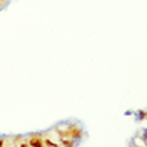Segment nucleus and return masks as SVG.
Instances as JSON below:
<instances>
[{
  "instance_id": "1",
  "label": "nucleus",
  "mask_w": 147,
  "mask_h": 147,
  "mask_svg": "<svg viewBox=\"0 0 147 147\" xmlns=\"http://www.w3.org/2000/svg\"><path fill=\"white\" fill-rule=\"evenodd\" d=\"M65 132H67V137L74 139L75 142L84 137V129L80 127L79 124H69V125L65 127Z\"/></svg>"
},
{
  "instance_id": "2",
  "label": "nucleus",
  "mask_w": 147,
  "mask_h": 147,
  "mask_svg": "<svg viewBox=\"0 0 147 147\" xmlns=\"http://www.w3.org/2000/svg\"><path fill=\"white\" fill-rule=\"evenodd\" d=\"M27 146L28 147H44V136L42 134H32L30 137H27Z\"/></svg>"
},
{
  "instance_id": "3",
  "label": "nucleus",
  "mask_w": 147,
  "mask_h": 147,
  "mask_svg": "<svg viewBox=\"0 0 147 147\" xmlns=\"http://www.w3.org/2000/svg\"><path fill=\"white\" fill-rule=\"evenodd\" d=\"M60 144H62L64 147H75V140L65 137V139H60Z\"/></svg>"
},
{
  "instance_id": "4",
  "label": "nucleus",
  "mask_w": 147,
  "mask_h": 147,
  "mask_svg": "<svg viewBox=\"0 0 147 147\" xmlns=\"http://www.w3.org/2000/svg\"><path fill=\"white\" fill-rule=\"evenodd\" d=\"M44 146H47V147H59V144H57L55 140H52V139H45L44 137Z\"/></svg>"
},
{
  "instance_id": "5",
  "label": "nucleus",
  "mask_w": 147,
  "mask_h": 147,
  "mask_svg": "<svg viewBox=\"0 0 147 147\" xmlns=\"http://www.w3.org/2000/svg\"><path fill=\"white\" fill-rule=\"evenodd\" d=\"M139 114H140V115H139V117H140V119H146V110H140V112H139Z\"/></svg>"
},
{
  "instance_id": "6",
  "label": "nucleus",
  "mask_w": 147,
  "mask_h": 147,
  "mask_svg": "<svg viewBox=\"0 0 147 147\" xmlns=\"http://www.w3.org/2000/svg\"><path fill=\"white\" fill-rule=\"evenodd\" d=\"M20 140H22V136H17V137H13V144H15V142H20Z\"/></svg>"
},
{
  "instance_id": "7",
  "label": "nucleus",
  "mask_w": 147,
  "mask_h": 147,
  "mask_svg": "<svg viewBox=\"0 0 147 147\" xmlns=\"http://www.w3.org/2000/svg\"><path fill=\"white\" fill-rule=\"evenodd\" d=\"M0 147H5V139L0 137Z\"/></svg>"
},
{
  "instance_id": "8",
  "label": "nucleus",
  "mask_w": 147,
  "mask_h": 147,
  "mask_svg": "<svg viewBox=\"0 0 147 147\" xmlns=\"http://www.w3.org/2000/svg\"><path fill=\"white\" fill-rule=\"evenodd\" d=\"M20 147H28V146H27V142H22V144H20Z\"/></svg>"
},
{
  "instance_id": "9",
  "label": "nucleus",
  "mask_w": 147,
  "mask_h": 147,
  "mask_svg": "<svg viewBox=\"0 0 147 147\" xmlns=\"http://www.w3.org/2000/svg\"><path fill=\"white\" fill-rule=\"evenodd\" d=\"M132 147H144V146H132Z\"/></svg>"
},
{
  "instance_id": "10",
  "label": "nucleus",
  "mask_w": 147,
  "mask_h": 147,
  "mask_svg": "<svg viewBox=\"0 0 147 147\" xmlns=\"http://www.w3.org/2000/svg\"><path fill=\"white\" fill-rule=\"evenodd\" d=\"M2 7H3V5H2V3H0V10H2Z\"/></svg>"
},
{
  "instance_id": "11",
  "label": "nucleus",
  "mask_w": 147,
  "mask_h": 147,
  "mask_svg": "<svg viewBox=\"0 0 147 147\" xmlns=\"http://www.w3.org/2000/svg\"><path fill=\"white\" fill-rule=\"evenodd\" d=\"M44 147H45V146H44Z\"/></svg>"
}]
</instances>
